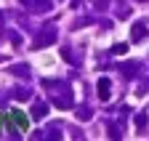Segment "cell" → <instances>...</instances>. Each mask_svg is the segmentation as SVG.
I'll list each match as a JSON object with an SVG mask.
<instances>
[{"label": "cell", "mask_w": 149, "mask_h": 141, "mask_svg": "<svg viewBox=\"0 0 149 141\" xmlns=\"http://www.w3.org/2000/svg\"><path fill=\"white\" fill-rule=\"evenodd\" d=\"M11 117H13V122H16L19 128H27V125H29V120H27L22 112H19V109H13V112H11Z\"/></svg>", "instance_id": "7a4b0ae2"}, {"label": "cell", "mask_w": 149, "mask_h": 141, "mask_svg": "<svg viewBox=\"0 0 149 141\" xmlns=\"http://www.w3.org/2000/svg\"><path fill=\"white\" fill-rule=\"evenodd\" d=\"M125 51H128V45H125V43H117V45H115V53H117V56H123Z\"/></svg>", "instance_id": "3957f363"}, {"label": "cell", "mask_w": 149, "mask_h": 141, "mask_svg": "<svg viewBox=\"0 0 149 141\" xmlns=\"http://www.w3.org/2000/svg\"><path fill=\"white\" fill-rule=\"evenodd\" d=\"M139 38H144V29H141V27H139V29L133 27V40H139Z\"/></svg>", "instance_id": "277c9868"}, {"label": "cell", "mask_w": 149, "mask_h": 141, "mask_svg": "<svg viewBox=\"0 0 149 141\" xmlns=\"http://www.w3.org/2000/svg\"><path fill=\"white\" fill-rule=\"evenodd\" d=\"M99 99H101V101H107V99H109V80H107V77H101V80H99Z\"/></svg>", "instance_id": "6da1fadb"}]
</instances>
